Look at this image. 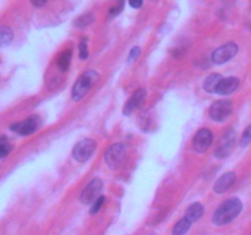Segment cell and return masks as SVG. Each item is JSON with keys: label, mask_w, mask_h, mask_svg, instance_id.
<instances>
[{"label": "cell", "mask_w": 251, "mask_h": 235, "mask_svg": "<svg viewBox=\"0 0 251 235\" xmlns=\"http://www.w3.org/2000/svg\"><path fill=\"white\" fill-rule=\"evenodd\" d=\"M243 210V203L239 198H229L220 205V207L215 211L212 217V223L217 227L228 224L233 222Z\"/></svg>", "instance_id": "obj_1"}, {"label": "cell", "mask_w": 251, "mask_h": 235, "mask_svg": "<svg viewBox=\"0 0 251 235\" xmlns=\"http://www.w3.org/2000/svg\"><path fill=\"white\" fill-rule=\"evenodd\" d=\"M98 80V73L93 70H88L86 72H83L80 77L77 78V81L75 82L73 87V95L74 100H80L87 94L88 91L91 90L93 85H95L96 81Z\"/></svg>", "instance_id": "obj_2"}, {"label": "cell", "mask_w": 251, "mask_h": 235, "mask_svg": "<svg viewBox=\"0 0 251 235\" xmlns=\"http://www.w3.org/2000/svg\"><path fill=\"white\" fill-rule=\"evenodd\" d=\"M125 156H126V147H125V144L114 143L105 152V163H107V165L110 169H117L123 164Z\"/></svg>", "instance_id": "obj_3"}, {"label": "cell", "mask_w": 251, "mask_h": 235, "mask_svg": "<svg viewBox=\"0 0 251 235\" xmlns=\"http://www.w3.org/2000/svg\"><path fill=\"white\" fill-rule=\"evenodd\" d=\"M97 143L91 139H85L75 144L73 149V157L80 163H85L95 153Z\"/></svg>", "instance_id": "obj_4"}, {"label": "cell", "mask_w": 251, "mask_h": 235, "mask_svg": "<svg viewBox=\"0 0 251 235\" xmlns=\"http://www.w3.org/2000/svg\"><path fill=\"white\" fill-rule=\"evenodd\" d=\"M233 104L229 99H220L212 103L210 107V117L215 121L222 122L232 114Z\"/></svg>", "instance_id": "obj_5"}, {"label": "cell", "mask_w": 251, "mask_h": 235, "mask_svg": "<svg viewBox=\"0 0 251 235\" xmlns=\"http://www.w3.org/2000/svg\"><path fill=\"white\" fill-rule=\"evenodd\" d=\"M103 188V183L100 178H95L87 184L85 188L82 190L80 195V202L83 205H90V203L95 202Z\"/></svg>", "instance_id": "obj_6"}, {"label": "cell", "mask_w": 251, "mask_h": 235, "mask_svg": "<svg viewBox=\"0 0 251 235\" xmlns=\"http://www.w3.org/2000/svg\"><path fill=\"white\" fill-rule=\"evenodd\" d=\"M238 53V46L233 42L229 43H226L223 46H221L220 48L216 49L212 54V61L215 64H225L227 61H229L230 59L234 58Z\"/></svg>", "instance_id": "obj_7"}, {"label": "cell", "mask_w": 251, "mask_h": 235, "mask_svg": "<svg viewBox=\"0 0 251 235\" xmlns=\"http://www.w3.org/2000/svg\"><path fill=\"white\" fill-rule=\"evenodd\" d=\"M39 126H41V120H39V118L29 117L26 120H24V121L12 124L10 126V129H11V131L21 135V136H27V135H31L33 132H36L39 129Z\"/></svg>", "instance_id": "obj_8"}, {"label": "cell", "mask_w": 251, "mask_h": 235, "mask_svg": "<svg viewBox=\"0 0 251 235\" xmlns=\"http://www.w3.org/2000/svg\"><path fill=\"white\" fill-rule=\"evenodd\" d=\"M235 144V131L234 130H228L223 136L221 137L220 142L217 144V148L215 151V156L217 158H226L229 156L233 147Z\"/></svg>", "instance_id": "obj_9"}, {"label": "cell", "mask_w": 251, "mask_h": 235, "mask_svg": "<svg viewBox=\"0 0 251 235\" xmlns=\"http://www.w3.org/2000/svg\"><path fill=\"white\" fill-rule=\"evenodd\" d=\"M213 141L212 132L208 129H201L195 134L193 139V147L199 153H203L210 148Z\"/></svg>", "instance_id": "obj_10"}, {"label": "cell", "mask_w": 251, "mask_h": 235, "mask_svg": "<svg viewBox=\"0 0 251 235\" xmlns=\"http://www.w3.org/2000/svg\"><path fill=\"white\" fill-rule=\"evenodd\" d=\"M145 99H146V91H145L144 88H139V90L131 95V98L125 103L124 109H123L124 115L132 114V112H134L135 109L141 108L142 105H144Z\"/></svg>", "instance_id": "obj_11"}, {"label": "cell", "mask_w": 251, "mask_h": 235, "mask_svg": "<svg viewBox=\"0 0 251 235\" xmlns=\"http://www.w3.org/2000/svg\"><path fill=\"white\" fill-rule=\"evenodd\" d=\"M238 87H239V80L237 77H226L222 78L221 82L218 83L215 93L221 95L232 94L234 91H237Z\"/></svg>", "instance_id": "obj_12"}, {"label": "cell", "mask_w": 251, "mask_h": 235, "mask_svg": "<svg viewBox=\"0 0 251 235\" xmlns=\"http://www.w3.org/2000/svg\"><path fill=\"white\" fill-rule=\"evenodd\" d=\"M235 179H237V175H235L234 171H228V173L223 174V175L215 183L213 190L217 193L226 192V191L229 190V188H232L233 184L235 183Z\"/></svg>", "instance_id": "obj_13"}, {"label": "cell", "mask_w": 251, "mask_h": 235, "mask_svg": "<svg viewBox=\"0 0 251 235\" xmlns=\"http://www.w3.org/2000/svg\"><path fill=\"white\" fill-rule=\"evenodd\" d=\"M203 212H205V208L201 205L200 202H195L193 205H190L188 207V210L185 211V218L190 223L198 222L201 217L203 215Z\"/></svg>", "instance_id": "obj_14"}, {"label": "cell", "mask_w": 251, "mask_h": 235, "mask_svg": "<svg viewBox=\"0 0 251 235\" xmlns=\"http://www.w3.org/2000/svg\"><path fill=\"white\" fill-rule=\"evenodd\" d=\"M71 58H73V50L71 49H65L64 51H61L60 55L58 56V60H56V64H58V68L60 69V71L65 72V71L69 70Z\"/></svg>", "instance_id": "obj_15"}, {"label": "cell", "mask_w": 251, "mask_h": 235, "mask_svg": "<svg viewBox=\"0 0 251 235\" xmlns=\"http://www.w3.org/2000/svg\"><path fill=\"white\" fill-rule=\"evenodd\" d=\"M221 80H222V76L220 73H211L210 76H207L205 82H203V90L208 93H215Z\"/></svg>", "instance_id": "obj_16"}, {"label": "cell", "mask_w": 251, "mask_h": 235, "mask_svg": "<svg viewBox=\"0 0 251 235\" xmlns=\"http://www.w3.org/2000/svg\"><path fill=\"white\" fill-rule=\"evenodd\" d=\"M190 227H191V223L189 222L185 217H184L176 223V225H174L173 229H172V234L173 235H185L186 233L189 232V229H190Z\"/></svg>", "instance_id": "obj_17"}, {"label": "cell", "mask_w": 251, "mask_h": 235, "mask_svg": "<svg viewBox=\"0 0 251 235\" xmlns=\"http://www.w3.org/2000/svg\"><path fill=\"white\" fill-rule=\"evenodd\" d=\"M14 39V33H12L11 28L6 26L0 27V47H6Z\"/></svg>", "instance_id": "obj_18"}, {"label": "cell", "mask_w": 251, "mask_h": 235, "mask_svg": "<svg viewBox=\"0 0 251 235\" xmlns=\"http://www.w3.org/2000/svg\"><path fill=\"white\" fill-rule=\"evenodd\" d=\"M93 20H95L93 15L91 14V12H86V14L81 15V16H78L77 19L74 21V26L77 27V28H85V27L90 26V24H92Z\"/></svg>", "instance_id": "obj_19"}, {"label": "cell", "mask_w": 251, "mask_h": 235, "mask_svg": "<svg viewBox=\"0 0 251 235\" xmlns=\"http://www.w3.org/2000/svg\"><path fill=\"white\" fill-rule=\"evenodd\" d=\"M11 144L5 136L0 137V158H5L11 152Z\"/></svg>", "instance_id": "obj_20"}, {"label": "cell", "mask_w": 251, "mask_h": 235, "mask_svg": "<svg viewBox=\"0 0 251 235\" xmlns=\"http://www.w3.org/2000/svg\"><path fill=\"white\" fill-rule=\"evenodd\" d=\"M78 56H80L81 60H86L88 58V47L86 38H82V41L78 44Z\"/></svg>", "instance_id": "obj_21"}, {"label": "cell", "mask_w": 251, "mask_h": 235, "mask_svg": "<svg viewBox=\"0 0 251 235\" xmlns=\"http://www.w3.org/2000/svg\"><path fill=\"white\" fill-rule=\"evenodd\" d=\"M249 143H251V125H249L247 130L243 132L242 139H240V146L242 147H247Z\"/></svg>", "instance_id": "obj_22"}, {"label": "cell", "mask_w": 251, "mask_h": 235, "mask_svg": "<svg viewBox=\"0 0 251 235\" xmlns=\"http://www.w3.org/2000/svg\"><path fill=\"white\" fill-rule=\"evenodd\" d=\"M105 201V197L104 196H100V197L97 198V200L93 202V206H91V210H90V213L91 214H96L97 212H100V210L102 208L103 203H104Z\"/></svg>", "instance_id": "obj_23"}, {"label": "cell", "mask_w": 251, "mask_h": 235, "mask_svg": "<svg viewBox=\"0 0 251 235\" xmlns=\"http://www.w3.org/2000/svg\"><path fill=\"white\" fill-rule=\"evenodd\" d=\"M140 54H141V49H140V47H134V48L131 49V51H130L127 61H129V63H132V61H135L137 58H139Z\"/></svg>", "instance_id": "obj_24"}, {"label": "cell", "mask_w": 251, "mask_h": 235, "mask_svg": "<svg viewBox=\"0 0 251 235\" xmlns=\"http://www.w3.org/2000/svg\"><path fill=\"white\" fill-rule=\"evenodd\" d=\"M123 9H124V2H120V4L117 5V6L110 7L109 15L110 16H117V15H119L120 12H122Z\"/></svg>", "instance_id": "obj_25"}, {"label": "cell", "mask_w": 251, "mask_h": 235, "mask_svg": "<svg viewBox=\"0 0 251 235\" xmlns=\"http://www.w3.org/2000/svg\"><path fill=\"white\" fill-rule=\"evenodd\" d=\"M144 2L141 0H137V1H129V5L132 7V9H139V7L142 6Z\"/></svg>", "instance_id": "obj_26"}, {"label": "cell", "mask_w": 251, "mask_h": 235, "mask_svg": "<svg viewBox=\"0 0 251 235\" xmlns=\"http://www.w3.org/2000/svg\"><path fill=\"white\" fill-rule=\"evenodd\" d=\"M46 4H47V1H38V2L32 1V5H33V6H36V7H42V6H44Z\"/></svg>", "instance_id": "obj_27"}]
</instances>
